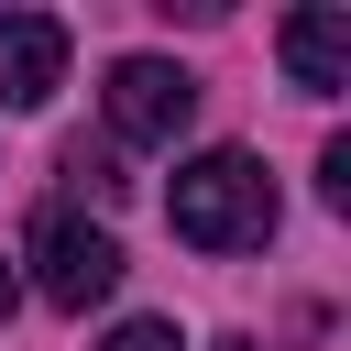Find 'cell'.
<instances>
[{
  "instance_id": "ba28073f",
  "label": "cell",
  "mask_w": 351,
  "mask_h": 351,
  "mask_svg": "<svg viewBox=\"0 0 351 351\" xmlns=\"http://www.w3.org/2000/svg\"><path fill=\"white\" fill-rule=\"evenodd\" d=\"M66 176H77V186H99V197H121V186H132V176H121V165H110V154H88V143H77V154H66Z\"/></svg>"
},
{
  "instance_id": "9c48e42d",
  "label": "cell",
  "mask_w": 351,
  "mask_h": 351,
  "mask_svg": "<svg viewBox=\"0 0 351 351\" xmlns=\"http://www.w3.org/2000/svg\"><path fill=\"white\" fill-rule=\"evenodd\" d=\"M11 296H22V274H11V263H0V318H11Z\"/></svg>"
},
{
  "instance_id": "30bf717a",
  "label": "cell",
  "mask_w": 351,
  "mask_h": 351,
  "mask_svg": "<svg viewBox=\"0 0 351 351\" xmlns=\"http://www.w3.org/2000/svg\"><path fill=\"white\" fill-rule=\"evenodd\" d=\"M208 351H252V340H208Z\"/></svg>"
},
{
  "instance_id": "6da1fadb",
  "label": "cell",
  "mask_w": 351,
  "mask_h": 351,
  "mask_svg": "<svg viewBox=\"0 0 351 351\" xmlns=\"http://www.w3.org/2000/svg\"><path fill=\"white\" fill-rule=\"evenodd\" d=\"M165 219L197 252H263L274 241V176H263V154H241V143L186 154L176 186H165Z\"/></svg>"
},
{
  "instance_id": "7a4b0ae2",
  "label": "cell",
  "mask_w": 351,
  "mask_h": 351,
  "mask_svg": "<svg viewBox=\"0 0 351 351\" xmlns=\"http://www.w3.org/2000/svg\"><path fill=\"white\" fill-rule=\"evenodd\" d=\"M110 285H121V241L99 219H77V208H44L33 219V296L66 307V318H88Z\"/></svg>"
},
{
  "instance_id": "3957f363",
  "label": "cell",
  "mask_w": 351,
  "mask_h": 351,
  "mask_svg": "<svg viewBox=\"0 0 351 351\" xmlns=\"http://www.w3.org/2000/svg\"><path fill=\"white\" fill-rule=\"evenodd\" d=\"M99 110H110L121 143H176V132L197 121V77H186L176 55H121L110 88H99Z\"/></svg>"
},
{
  "instance_id": "277c9868",
  "label": "cell",
  "mask_w": 351,
  "mask_h": 351,
  "mask_svg": "<svg viewBox=\"0 0 351 351\" xmlns=\"http://www.w3.org/2000/svg\"><path fill=\"white\" fill-rule=\"evenodd\" d=\"M66 88V22L0 0V110H44Z\"/></svg>"
},
{
  "instance_id": "5b68a950",
  "label": "cell",
  "mask_w": 351,
  "mask_h": 351,
  "mask_svg": "<svg viewBox=\"0 0 351 351\" xmlns=\"http://www.w3.org/2000/svg\"><path fill=\"white\" fill-rule=\"evenodd\" d=\"M274 55H285V77H296L307 99H340V88H351V11H340V0H307V11H285Z\"/></svg>"
},
{
  "instance_id": "52a82bcc",
  "label": "cell",
  "mask_w": 351,
  "mask_h": 351,
  "mask_svg": "<svg viewBox=\"0 0 351 351\" xmlns=\"http://www.w3.org/2000/svg\"><path fill=\"white\" fill-rule=\"evenodd\" d=\"M318 197L351 208V132H329V154H318Z\"/></svg>"
},
{
  "instance_id": "8992f818",
  "label": "cell",
  "mask_w": 351,
  "mask_h": 351,
  "mask_svg": "<svg viewBox=\"0 0 351 351\" xmlns=\"http://www.w3.org/2000/svg\"><path fill=\"white\" fill-rule=\"evenodd\" d=\"M99 351H186V340H176V318H121Z\"/></svg>"
}]
</instances>
